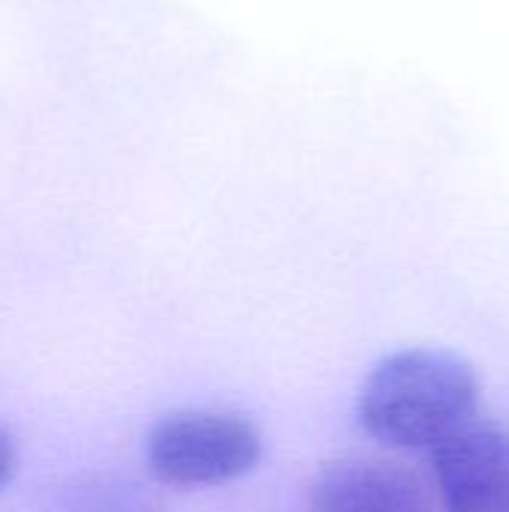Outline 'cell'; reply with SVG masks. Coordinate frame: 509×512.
Wrapping results in <instances>:
<instances>
[{
  "label": "cell",
  "instance_id": "cell-1",
  "mask_svg": "<svg viewBox=\"0 0 509 512\" xmlns=\"http://www.w3.org/2000/svg\"><path fill=\"white\" fill-rule=\"evenodd\" d=\"M480 381L468 360L441 348L387 354L360 387L357 420L390 450H435L477 417Z\"/></svg>",
  "mask_w": 509,
  "mask_h": 512
},
{
  "label": "cell",
  "instance_id": "cell-4",
  "mask_svg": "<svg viewBox=\"0 0 509 512\" xmlns=\"http://www.w3.org/2000/svg\"><path fill=\"white\" fill-rule=\"evenodd\" d=\"M309 512H435L420 477L399 462L342 456L309 483Z\"/></svg>",
  "mask_w": 509,
  "mask_h": 512
},
{
  "label": "cell",
  "instance_id": "cell-2",
  "mask_svg": "<svg viewBox=\"0 0 509 512\" xmlns=\"http://www.w3.org/2000/svg\"><path fill=\"white\" fill-rule=\"evenodd\" d=\"M144 459L165 486H222L246 477L261 462V432L237 411L186 408L153 423Z\"/></svg>",
  "mask_w": 509,
  "mask_h": 512
},
{
  "label": "cell",
  "instance_id": "cell-6",
  "mask_svg": "<svg viewBox=\"0 0 509 512\" xmlns=\"http://www.w3.org/2000/svg\"><path fill=\"white\" fill-rule=\"evenodd\" d=\"M15 474H18V444H15V438L0 426V492L12 483Z\"/></svg>",
  "mask_w": 509,
  "mask_h": 512
},
{
  "label": "cell",
  "instance_id": "cell-5",
  "mask_svg": "<svg viewBox=\"0 0 509 512\" xmlns=\"http://www.w3.org/2000/svg\"><path fill=\"white\" fill-rule=\"evenodd\" d=\"M51 512H165L141 486L120 474H78L54 489Z\"/></svg>",
  "mask_w": 509,
  "mask_h": 512
},
{
  "label": "cell",
  "instance_id": "cell-3",
  "mask_svg": "<svg viewBox=\"0 0 509 512\" xmlns=\"http://www.w3.org/2000/svg\"><path fill=\"white\" fill-rule=\"evenodd\" d=\"M432 453L444 512H509V429L474 417Z\"/></svg>",
  "mask_w": 509,
  "mask_h": 512
}]
</instances>
